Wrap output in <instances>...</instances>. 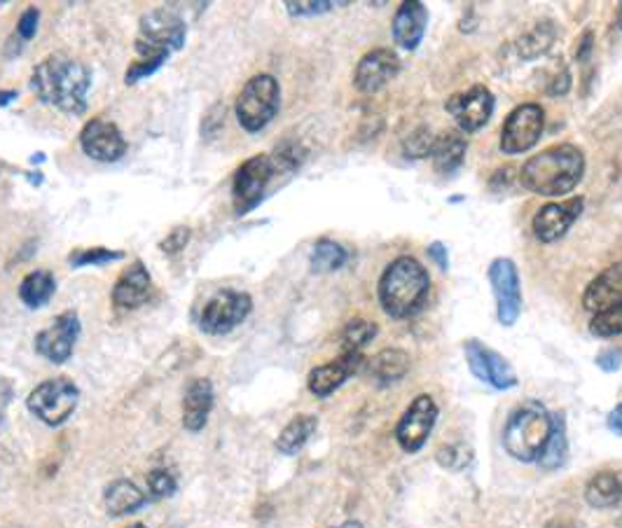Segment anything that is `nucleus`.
Masks as SVG:
<instances>
[{
  "label": "nucleus",
  "instance_id": "f257e3e1",
  "mask_svg": "<svg viewBox=\"0 0 622 528\" xmlns=\"http://www.w3.org/2000/svg\"><path fill=\"white\" fill-rule=\"evenodd\" d=\"M31 89L45 106L66 115H83L92 89V71L80 59L56 52L33 68Z\"/></svg>",
  "mask_w": 622,
  "mask_h": 528
},
{
  "label": "nucleus",
  "instance_id": "f03ea898",
  "mask_svg": "<svg viewBox=\"0 0 622 528\" xmlns=\"http://www.w3.org/2000/svg\"><path fill=\"white\" fill-rule=\"evenodd\" d=\"M188 27L183 17L176 14L173 10L159 8L150 10L138 22V35H136V52L138 61L131 64L125 73V83L136 85L138 80L150 77L155 71L167 64V59L186 45Z\"/></svg>",
  "mask_w": 622,
  "mask_h": 528
},
{
  "label": "nucleus",
  "instance_id": "7ed1b4c3",
  "mask_svg": "<svg viewBox=\"0 0 622 528\" xmlns=\"http://www.w3.org/2000/svg\"><path fill=\"white\" fill-rule=\"evenodd\" d=\"M586 176V155L573 144H557L525 161L519 182L538 197L571 194Z\"/></svg>",
  "mask_w": 622,
  "mask_h": 528
},
{
  "label": "nucleus",
  "instance_id": "20e7f679",
  "mask_svg": "<svg viewBox=\"0 0 622 528\" xmlns=\"http://www.w3.org/2000/svg\"><path fill=\"white\" fill-rule=\"evenodd\" d=\"M429 293H431L429 272L410 255L393 260L384 270V274H381L377 286L381 309L396 320L412 318L414 314L424 309Z\"/></svg>",
  "mask_w": 622,
  "mask_h": 528
},
{
  "label": "nucleus",
  "instance_id": "39448f33",
  "mask_svg": "<svg viewBox=\"0 0 622 528\" xmlns=\"http://www.w3.org/2000/svg\"><path fill=\"white\" fill-rule=\"evenodd\" d=\"M552 431V414L544 402L529 400L513 410L504 429L506 452L519 463H538Z\"/></svg>",
  "mask_w": 622,
  "mask_h": 528
},
{
  "label": "nucleus",
  "instance_id": "423d86ee",
  "mask_svg": "<svg viewBox=\"0 0 622 528\" xmlns=\"http://www.w3.org/2000/svg\"><path fill=\"white\" fill-rule=\"evenodd\" d=\"M281 108V87L276 77L270 73L253 75L244 89L239 92L234 113L239 125H242L249 134L263 131L270 122L276 117Z\"/></svg>",
  "mask_w": 622,
  "mask_h": 528
},
{
  "label": "nucleus",
  "instance_id": "0eeeda50",
  "mask_svg": "<svg viewBox=\"0 0 622 528\" xmlns=\"http://www.w3.org/2000/svg\"><path fill=\"white\" fill-rule=\"evenodd\" d=\"M77 402H80L77 386L66 377H56L35 386L27 398V408L35 419L56 429V425H64L73 416V412L77 410Z\"/></svg>",
  "mask_w": 622,
  "mask_h": 528
},
{
  "label": "nucleus",
  "instance_id": "6e6552de",
  "mask_svg": "<svg viewBox=\"0 0 622 528\" xmlns=\"http://www.w3.org/2000/svg\"><path fill=\"white\" fill-rule=\"evenodd\" d=\"M253 309V299L242 291H218L199 316V328L207 335H228L242 325Z\"/></svg>",
  "mask_w": 622,
  "mask_h": 528
},
{
  "label": "nucleus",
  "instance_id": "1a4fd4ad",
  "mask_svg": "<svg viewBox=\"0 0 622 528\" xmlns=\"http://www.w3.org/2000/svg\"><path fill=\"white\" fill-rule=\"evenodd\" d=\"M546 129V110L538 104H521L517 106L500 127V152L506 155H521L529 152Z\"/></svg>",
  "mask_w": 622,
  "mask_h": 528
},
{
  "label": "nucleus",
  "instance_id": "9d476101",
  "mask_svg": "<svg viewBox=\"0 0 622 528\" xmlns=\"http://www.w3.org/2000/svg\"><path fill=\"white\" fill-rule=\"evenodd\" d=\"M274 165L270 155H255L236 169L232 180V199L239 215L253 211L265 199L267 186L274 178Z\"/></svg>",
  "mask_w": 622,
  "mask_h": 528
},
{
  "label": "nucleus",
  "instance_id": "9b49d317",
  "mask_svg": "<svg viewBox=\"0 0 622 528\" xmlns=\"http://www.w3.org/2000/svg\"><path fill=\"white\" fill-rule=\"evenodd\" d=\"M487 278L496 297V320L504 328H513L521 314V286L517 264L510 257L492 260Z\"/></svg>",
  "mask_w": 622,
  "mask_h": 528
},
{
  "label": "nucleus",
  "instance_id": "f8f14e48",
  "mask_svg": "<svg viewBox=\"0 0 622 528\" xmlns=\"http://www.w3.org/2000/svg\"><path fill=\"white\" fill-rule=\"evenodd\" d=\"M437 421V404L431 395H417L405 414L396 425V440L405 454H417L424 450Z\"/></svg>",
  "mask_w": 622,
  "mask_h": 528
},
{
  "label": "nucleus",
  "instance_id": "ddd939ff",
  "mask_svg": "<svg viewBox=\"0 0 622 528\" xmlns=\"http://www.w3.org/2000/svg\"><path fill=\"white\" fill-rule=\"evenodd\" d=\"M464 353H466L468 370L475 379L492 386L496 391H510L517 386V374L513 370V365L498 351L489 349L485 341L468 339L464 344Z\"/></svg>",
  "mask_w": 622,
  "mask_h": 528
},
{
  "label": "nucleus",
  "instance_id": "4468645a",
  "mask_svg": "<svg viewBox=\"0 0 622 528\" xmlns=\"http://www.w3.org/2000/svg\"><path fill=\"white\" fill-rule=\"evenodd\" d=\"M445 108L456 119L461 131L475 134L487 127V122L494 115V94L485 85H473L466 92L450 96Z\"/></svg>",
  "mask_w": 622,
  "mask_h": 528
},
{
  "label": "nucleus",
  "instance_id": "2eb2a0df",
  "mask_svg": "<svg viewBox=\"0 0 622 528\" xmlns=\"http://www.w3.org/2000/svg\"><path fill=\"white\" fill-rule=\"evenodd\" d=\"M80 148H83L87 157L104 161V165H113V161L125 157L127 140L115 122L106 117H94L80 131Z\"/></svg>",
  "mask_w": 622,
  "mask_h": 528
},
{
  "label": "nucleus",
  "instance_id": "dca6fc26",
  "mask_svg": "<svg viewBox=\"0 0 622 528\" xmlns=\"http://www.w3.org/2000/svg\"><path fill=\"white\" fill-rule=\"evenodd\" d=\"M80 337V318L75 311L59 314L45 330L35 335V351L54 365H64Z\"/></svg>",
  "mask_w": 622,
  "mask_h": 528
},
{
  "label": "nucleus",
  "instance_id": "f3484780",
  "mask_svg": "<svg viewBox=\"0 0 622 528\" xmlns=\"http://www.w3.org/2000/svg\"><path fill=\"white\" fill-rule=\"evenodd\" d=\"M586 209L583 197H571L567 201H552V204L540 207L531 220V232L540 243H555L573 228V222Z\"/></svg>",
  "mask_w": 622,
  "mask_h": 528
},
{
  "label": "nucleus",
  "instance_id": "a211bd4d",
  "mask_svg": "<svg viewBox=\"0 0 622 528\" xmlns=\"http://www.w3.org/2000/svg\"><path fill=\"white\" fill-rule=\"evenodd\" d=\"M398 73V54L389 47H377L370 50L366 56H360L354 73V87L363 94H377L379 89H384Z\"/></svg>",
  "mask_w": 622,
  "mask_h": 528
},
{
  "label": "nucleus",
  "instance_id": "6ab92c4d",
  "mask_svg": "<svg viewBox=\"0 0 622 528\" xmlns=\"http://www.w3.org/2000/svg\"><path fill=\"white\" fill-rule=\"evenodd\" d=\"M363 368H368L363 353H342L337 360L314 368L309 372L307 386L316 398H328Z\"/></svg>",
  "mask_w": 622,
  "mask_h": 528
},
{
  "label": "nucleus",
  "instance_id": "aec40b11",
  "mask_svg": "<svg viewBox=\"0 0 622 528\" xmlns=\"http://www.w3.org/2000/svg\"><path fill=\"white\" fill-rule=\"evenodd\" d=\"M152 288V278L146 270V264L140 260H134L129 267L117 276L113 286V304L117 309L134 311L144 307Z\"/></svg>",
  "mask_w": 622,
  "mask_h": 528
},
{
  "label": "nucleus",
  "instance_id": "412c9836",
  "mask_svg": "<svg viewBox=\"0 0 622 528\" xmlns=\"http://www.w3.org/2000/svg\"><path fill=\"white\" fill-rule=\"evenodd\" d=\"M429 27V8L417 0H405L400 3L396 17H393V40L400 50H417L421 40L426 35Z\"/></svg>",
  "mask_w": 622,
  "mask_h": 528
},
{
  "label": "nucleus",
  "instance_id": "4be33fe9",
  "mask_svg": "<svg viewBox=\"0 0 622 528\" xmlns=\"http://www.w3.org/2000/svg\"><path fill=\"white\" fill-rule=\"evenodd\" d=\"M618 302H622V262L601 272L586 288V295H583V307L590 314L604 311Z\"/></svg>",
  "mask_w": 622,
  "mask_h": 528
},
{
  "label": "nucleus",
  "instance_id": "5701e85b",
  "mask_svg": "<svg viewBox=\"0 0 622 528\" xmlns=\"http://www.w3.org/2000/svg\"><path fill=\"white\" fill-rule=\"evenodd\" d=\"M213 410V383L209 379L190 381L183 398V425L190 433L204 431Z\"/></svg>",
  "mask_w": 622,
  "mask_h": 528
},
{
  "label": "nucleus",
  "instance_id": "b1692460",
  "mask_svg": "<svg viewBox=\"0 0 622 528\" xmlns=\"http://www.w3.org/2000/svg\"><path fill=\"white\" fill-rule=\"evenodd\" d=\"M148 500H150L148 494L140 492L138 486L129 479H115L106 486V492H104V505H106V513L110 517L134 515Z\"/></svg>",
  "mask_w": 622,
  "mask_h": 528
},
{
  "label": "nucleus",
  "instance_id": "393cba45",
  "mask_svg": "<svg viewBox=\"0 0 622 528\" xmlns=\"http://www.w3.org/2000/svg\"><path fill=\"white\" fill-rule=\"evenodd\" d=\"M410 365L412 360L403 349H384L368 362V374L377 386L387 389V386L405 379Z\"/></svg>",
  "mask_w": 622,
  "mask_h": 528
},
{
  "label": "nucleus",
  "instance_id": "a878e982",
  "mask_svg": "<svg viewBox=\"0 0 622 528\" xmlns=\"http://www.w3.org/2000/svg\"><path fill=\"white\" fill-rule=\"evenodd\" d=\"M468 150V140L458 131H445L435 138L433 148V167L440 176H452L464 165V157Z\"/></svg>",
  "mask_w": 622,
  "mask_h": 528
},
{
  "label": "nucleus",
  "instance_id": "bb28decb",
  "mask_svg": "<svg viewBox=\"0 0 622 528\" xmlns=\"http://www.w3.org/2000/svg\"><path fill=\"white\" fill-rule=\"evenodd\" d=\"M586 500L597 507V510H607L622 503V477L613 471L597 473L586 486Z\"/></svg>",
  "mask_w": 622,
  "mask_h": 528
},
{
  "label": "nucleus",
  "instance_id": "cd10ccee",
  "mask_svg": "<svg viewBox=\"0 0 622 528\" xmlns=\"http://www.w3.org/2000/svg\"><path fill=\"white\" fill-rule=\"evenodd\" d=\"M318 429V419L312 414H299L295 416L281 435L276 437V450L284 456H295L305 450V444L312 440V435Z\"/></svg>",
  "mask_w": 622,
  "mask_h": 528
},
{
  "label": "nucleus",
  "instance_id": "c85d7f7f",
  "mask_svg": "<svg viewBox=\"0 0 622 528\" xmlns=\"http://www.w3.org/2000/svg\"><path fill=\"white\" fill-rule=\"evenodd\" d=\"M56 293V278L48 270L29 272L22 283H19V299H22L29 309H40L54 297Z\"/></svg>",
  "mask_w": 622,
  "mask_h": 528
},
{
  "label": "nucleus",
  "instance_id": "c756f323",
  "mask_svg": "<svg viewBox=\"0 0 622 528\" xmlns=\"http://www.w3.org/2000/svg\"><path fill=\"white\" fill-rule=\"evenodd\" d=\"M557 40V27L552 22H538L536 27H531L529 31L521 33L515 43V50L519 54V59L531 61L544 56Z\"/></svg>",
  "mask_w": 622,
  "mask_h": 528
},
{
  "label": "nucleus",
  "instance_id": "7c9ffc66",
  "mask_svg": "<svg viewBox=\"0 0 622 528\" xmlns=\"http://www.w3.org/2000/svg\"><path fill=\"white\" fill-rule=\"evenodd\" d=\"M567 454H569V440H567L565 416L552 414V431H550L544 454H540V458H538V465L548 473L559 471L561 465L567 463Z\"/></svg>",
  "mask_w": 622,
  "mask_h": 528
},
{
  "label": "nucleus",
  "instance_id": "2f4dec72",
  "mask_svg": "<svg viewBox=\"0 0 622 528\" xmlns=\"http://www.w3.org/2000/svg\"><path fill=\"white\" fill-rule=\"evenodd\" d=\"M312 270L318 274L339 272L349 262V251L333 239H318L312 251Z\"/></svg>",
  "mask_w": 622,
  "mask_h": 528
},
{
  "label": "nucleus",
  "instance_id": "473e14b6",
  "mask_svg": "<svg viewBox=\"0 0 622 528\" xmlns=\"http://www.w3.org/2000/svg\"><path fill=\"white\" fill-rule=\"evenodd\" d=\"M379 328L372 320L354 318L345 325L342 332V353H360V349L368 347V344L377 337Z\"/></svg>",
  "mask_w": 622,
  "mask_h": 528
},
{
  "label": "nucleus",
  "instance_id": "72a5a7b5",
  "mask_svg": "<svg viewBox=\"0 0 622 528\" xmlns=\"http://www.w3.org/2000/svg\"><path fill=\"white\" fill-rule=\"evenodd\" d=\"M590 332L599 339H611L622 335V302L613 304V307L592 314L590 320Z\"/></svg>",
  "mask_w": 622,
  "mask_h": 528
},
{
  "label": "nucleus",
  "instance_id": "f704fd0d",
  "mask_svg": "<svg viewBox=\"0 0 622 528\" xmlns=\"http://www.w3.org/2000/svg\"><path fill=\"white\" fill-rule=\"evenodd\" d=\"M123 251H110V249H77L68 255V264L75 270L80 267H104V264L123 260Z\"/></svg>",
  "mask_w": 622,
  "mask_h": 528
},
{
  "label": "nucleus",
  "instance_id": "c9c22d12",
  "mask_svg": "<svg viewBox=\"0 0 622 528\" xmlns=\"http://www.w3.org/2000/svg\"><path fill=\"white\" fill-rule=\"evenodd\" d=\"M435 134L429 127H419L403 140V155L408 159H426L433 155L435 148Z\"/></svg>",
  "mask_w": 622,
  "mask_h": 528
},
{
  "label": "nucleus",
  "instance_id": "e433bc0d",
  "mask_svg": "<svg viewBox=\"0 0 622 528\" xmlns=\"http://www.w3.org/2000/svg\"><path fill=\"white\" fill-rule=\"evenodd\" d=\"M178 489L176 477L167 468H155L148 473V498L150 500H162L171 498Z\"/></svg>",
  "mask_w": 622,
  "mask_h": 528
},
{
  "label": "nucleus",
  "instance_id": "4c0bfd02",
  "mask_svg": "<svg viewBox=\"0 0 622 528\" xmlns=\"http://www.w3.org/2000/svg\"><path fill=\"white\" fill-rule=\"evenodd\" d=\"M473 452L466 444H443L437 450V463L447 471H464L471 463Z\"/></svg>",
  "mask_w": 622,
  "mask_h": 528
},
{
  "label": "nucleus",
  "instance_id": "58836bf2",
  "mask_svg": "<svg viewBox=\"0 0 622 528\" xmlns=\"http://www.w3.org/2000/svg\"><path fill=\"white\" fill-rule=\"evenodd\" d=\"M305 155L307 152L299 144H284L281 148H276V152L270 157H272L274 171H295L305 161Z\"/></svg>",
  "mask_w": 622,
  "mask_h": 528
},
{
  "label": "nucleus",
  "instance_id": "ea45409f",
  "mask_svg": "<svg viewBox=\"0 0 622 528\" xmlns=\"http://www.w3.org/2000/svg\"><path fill=\"white\" fill-rule=\"evenodd\" d=\"M349 3H333V0H307V3H295V0H288L286 10L291 17H316V14H326L333 8H345Z\"/></svg>",
  "mask_w": 622,
  "mask_h": 528
},
{
  "label": "nucleus",
  "instance_id": "a19ab883",
  "mask_svg": "<svg viewBox=\"0 0 622 528\" xmlns=\"http://www.w3.org/2000/svg\"><path fill=\"white\" fill-rule=\"evenodd\" d=\"M188 241H190V228H176L167 234L162 243H159V249H162V253L167 255H178L180 251H186Z\"/></svg>",
  "mask_w": 622,
  "mask_h": 528
},
{
  "label": "nucleus",
  "instance_id": "79ce46f5",
  "mask_svg": "<svg viewBox=\"0 0 622 528\" xmlns=\"http://www.w3.org/2000/svg\"><path fill=\"white\" fill-rule=\"evenodd\" d=\"M38 22H40V10L38 8H29L22 12V17H19V24H17V35L22 43H27V40H31L38 31Z\"/></svg>",
  "mask_w": 622,
  "mask_h": 528
},
{
  "label": "nucleus",
  "instance_id": "37998d69",
  "mask_svg": "<svg viewBox=\"0 0 622 528\" xmlns=\"http://www.w3.org/2000/svg\"><path fill=\"white\" fill-rule=\"evenodd\" d=\"M597 368H599V370H604V372H609V374L618 372V370L622 368V349L613 347V349L601 351V353L597 356Z\"/></svg>",
  "mask_w": 622,
  "mask_h": 528
},
{
  "label": "nucleus",
  "instance_id": "c03bdc74",
  "mask_svg": "<svg viewBox=\"0 0 622 528\" xmlns=\"http://www.w3.org/2000/svg\"><path fill=\"white\" fill-rule=\"evenodd\" d=\"M569 89H571V73H569V68L561 66V68L552 75V80L548 83L546 92H548L550 96H565V94H569Z\"/></svg>",
  "mask_w": 622,
  "mask_h": 528
},
{
  "label": "nucleus",
  "instance_id": "a18cd8bd",
  "mask_svg": "<svg viewBox=\"0 0 622 528\" xmlns=\"http://www.w3.org/2000/svg\"><path fill=\"white\" fill-rule=\"evenodd\" d=\"M429 255H431V260L435 262V267H437L440 272H450V251H447V246H445L443 241L431 243V246H429Z\"/></svg>",
  "mask_w": 622,
  "mask_h": 528
},
{
  "label": "nucleus",
  "instance_id": "49530a36",
  "mask_svg": "<svg viewBox=\"0 0 622 528\" xmlns=\"http://www.w3.org/2000/svg\"><path fill=\"white\" fill-rule=\"evenodd\" d=\"M607 425H609V431L613 435H620L622 437V402L615 404V408L611 410L609 419H607Z\"/></svg>",
  "mask_w": 622,
  "mask_h": 528
},
{
  "label": "nucleus",
  "instance_id": "de8ad7c7",
  "mask_svg": "<svg viewBox=\"0 0 622 528\" xmlns=\"http://www.w3.org/2000/svg\"><path fill=\"white\" fill-rule=\"evenodd\" d=\"M10 98H17V92H0V106H8Z\"/></svg>",
  "mask_w": 622,
  "mask_h": 528
},
{
  "label": "nucleus",
  "instance_id": "09e8293b",
  "mask_svg": "<svg viewBox=\"0 0 622 528\" xmlns=\"http://www.w3.org/2000/svg\"><path fill=\"white\" fill-rule=\"evenodd\" d=\"M333 528H363V524L356 521V519H349L345 524H339V526H333Z\"/></svg>",
  "mask_w": 622,
  "mask_h": 528
},
{
  "label": "nucleus",
  "instance_id": "8fccbe9b",
  "mask_svg": "<svg viewBox=\"0 0 622 528\" xmlns=\"http://www.w3.org/2000/svg\"><path fill=\"white\" fill-rule=\"evenodd\" d=\"M618 27H620V31H622V3L618 6Z\"/></svg>",
  "mask_w": 622,
  "mask_h": 528
},
{
  "label": "nucleus",
  "instance_id": "3c124183",
  "mask_svg": "<svg viewBox=\"0 0 622 528\" xmlns=\"http://www.w3.org/2000/svg\"><path fill=\"white\" fill-rule=\"evenodd\" d=\"M129 528H146V524H131Z\"/></svg>",
  "mask_w": 622,
  "mask_h": 528
}]
</instances>
